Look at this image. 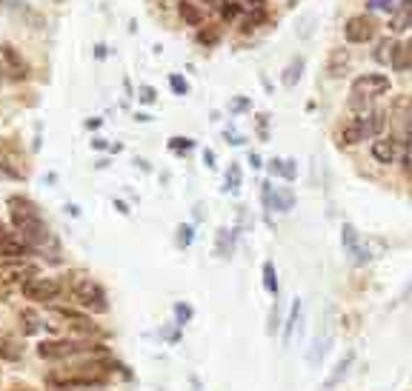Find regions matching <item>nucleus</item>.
I'll list each match as a JSON object with an SVG mask.
<instances>
[{"label": "nucleus", "instance_id": "f257e3e1", "mask_svg": "<svg viewBox=\"0 0 412 391\" xmlns=\"http://www.w3.org/2000/svg\"><path fill=\"white\" fill-rule=\"evenodd\" d=\"M9 214H12L15 232L29 243L32 251H52V254H58V240L49 232L44 214H40V208L32 200H26V197H9Z\"/></svg>", "mask_w": 412, "mask_h": 391}, {"label": "nucleus", "instance_id": "f03ea898", "mask_svg": "<svg viewBox=\"0 0 412 391\" xmlns=\"http://www.w3.org/2000/svg\"><path fill=\"white\" fill-rule=\"evenodd\" d=\"M384 123H387V112L384 109H363L355 117H349L341 128V143L344 146H358L369 138H375L384 132Z\"/></svg>", "mask_w": 412, "mask_h": 391}, {"label": "nucleus", "instance_id": "7ed1b4c3", "mask_svg": "<svg viewBox=\"0 0 412 391\" xmlns=\"http://www.w3.org/2000/svg\"><path fill=\"white\" fill-rule=\"evenodd\" d=\"M106 377H109V366L106 363H84V366L52 371L46 377V383L49 385H60V388H69V385H101V383H106Z\"/></svg>", "mask_w": 412, "mask_h": 391}, {"label": "nucleus", "instance_id": "20e7f679", "mask_svg": "<svg viewBox=\"0 0 412 391\" xmlns=\"http://www.w3.org/2000/svg\"><path fill=\"white\" fill-rule=\"evenodd\" d=\"M387 92H390V77H387V74H378V72H366V74H361V77L352 80L349 106L358 109V112H363L375 98H381V95H387Z\"/></svg>", "mask_w": 412, "mask_h": 391}, {"label": "nucleus", "instance_id": "39448f33", "mask_svg": "<svg viewBox=\"0 0 412 391\" xmlns=\"http://www.w3.org/2000/svg\"><path fill=\"white\" fill-rule=\"evenodd\" d=\"M37 354L44 360H69L77 354H98L106 357V349H101L98 343H86V340H46L37 345Z\"/></svg>", "mask_w": 412, "mask_h": 391}, {"label": "nucleus", "instance_id": "423d86ee", "mask_svg": "<svg viewBox=\"0 0 412 391\" xmlns=\"http://www.w3.org/2000/svg\"><path fill=\"white\" fill-rule=\"evenodd\" d=\"M72 297H75L86 312H92V314L109 312L106 291H103L95 280H89V277H75V283H72Z\"/></svg>", "mask_w": 412, "mask_h": 391}, {"label": "nucleus", "instance_id": "0eeeda50", "mask_svg": "<svg viewBox=\"0 0 412 391\" xmlns=\"http://www.w3.org/2000/svg\"><path fill=\"white\" fill-rule=\"evenodd\" d=\"M23 297L26 300H34V303H49V300H55L58 294H60V283L55 280V277H32V280H26L23 286Z\"/></svg>", "mask_w": 412, "mask_h": 391}, {"label": "nucleus", "instance_id": "6e6552de", "mask_svg": "<svg viewBox=\"0 0 412 391\" xmlns=\"http://www.w3.org/2000/svg\"><path fill=\"white\" fill-rule=\"evenodd\" d=\"M26 254H32L29 243H26L20 234H15L6 223H0V257H6V260H20V257H26Z\"/></svg>", "mask_w": 412, "mask_h": 391}, {"label": "nucleus", "instance_id": "1a4fd4ad", "mask_svg": "<svg viewBox=\"0 0 412 391\" xmlns=\"http://www.w3.org/2000/svg\"><path fill=\"white\" fill-rule=\"evenodd\" d=\"M344 34L349 43H369L375 37V20L369 15H355L344 23Z\"/></svg>", "mask_w": 412, "mask_h": 391}, {"label": "nucleus", "instance_id": "9d476101", "mask_svg": "<svg viewBox=\"0 0 412 391\" xmlns=\"http://www.w3.org/2000/svg\"><path fill=\"white\" fill-rule=\"evenodd\" d=\"M0 66H4V72H9L12 80H26L29 77V63L23 60V55L15 46H9V43L0 46Z\"/></svg>", "mask_w": 412, "mask_h": 391}, {"label": "nucleus", "instance_id": "9b49d317", "mask_svg": "<svg viewBox=\"0 0 412 391\" xmlns=\"http://www.w3.org/2000/svg\"><path fill=\"white\" fill-rule=\"evenodd\" d=\"M341 243H344V248H347V254L355 260V263H366L369 257V248L363 246V240H361V234L355 232V226H349V223H344V229H341Z\"/></svg>", "mask_w": 412, "mask_h": 391}, {"label": "nucleus", "instance_id": "f8f14e48", "mask_svg": "<svg viewBox=\"0 0 412 391\" xmlns=\"http://www.w3.org/2000/svg\"><path fill=\"white\" fill-rule=\"evenodd\" d=\"M404 154H406V146H404L395 135L381 138V140L373 143V157H375L378 163H395V160L404 157Z\"/></svg>", "mask_w": 412, "mask_h": 391}, {"label": "nucleus", "instance_id": "ddd939ff", "mask_svg": "<svg viewBox=\"0 0 412 391\" xmlns=\"http://www.w3.org/2000/svg\"><path fill=\"white\" fill-rule=\"evenodd\" d=\"M264 206L266 208H278V211H290L295 206V194L290 189H275L269 183H264Z\"/></svg>", "mask_w": 412, "mask_h": 391}, {"label": "nucleus", "instance_id": "4468645a", "mask_svg": "<svg viewBox=\"0 0 412 391\" xmlns=\"http://www.w3.org/2000/svg\"><path fill=\"white\" fill-rule=\"evenodd\" d=\"M406 29H412V0H398L392 15H390V32L398 34Z\"/></svg>", "mask_w": 412, "mask_h": 391}, {"label": "nucleus", "instance_id": "2eb2a0df", "mask_svg": "<svg viewBox=\"0 0 412 391\" xmlns=\"http://www.w3.org/2000/svg\"><path fill=\"white\" fill-rule=\"evenodd\" d=\"M178 12H181V18L189 26H203L206 23V15H210V6L200 4V0H181Z\"/></svg>", "mask_w": 412, "mask_h": 391}, {"label": "nucleus", "instance_id": "dca6fc26", "mask_svg": "<svg viewBox=\"0 0 412 391\" xmlns=\"http://www.w3.org/2000/svg\"><path fill=\"white\" fill-rule=\"evenodd\" d=\"M395 72H412V37L404 43H395V55L390 63Z\"/></svg>", "mask_w": 412, "mask_h": 391}, {"label": "nucleus", "instance_id": "f3484780", "mask_svg": "<svg viewBox=\"0 0 412 391\" xmlns=\"http://www.w3.org/2000/svg\"><path fill=\"white\" fill-rule=\"evenodd\" d=\"M20 357H23V343H20L18 337H9V334L0 337V360L15 363V360H20Z\"/></svg>", "mask_w": 412, "mask_h": 391}, {"label": "nucleus", "instance_id": "a211bd4d", "mask_svg": "<svg viewBox=\"0 0 412 391\" xmlns=\"http://www.w3.org/2000/svg\"><path fill=\"white\" fill-rule=\"evenodd\" d=\"M347 66H349V52L347 49H333V52H329V58H326V72L329 74L341 77Z\"/></svg>", "mask_w": 412, "mask_h": 391}, {"label": "nucleus", "instance_id": "6ab92c4d", "mask_svg": "<svg viewBox=\"0 0 412 391\" xmlns=\"http://www.w3.org/2000/svg\"><path fill=\"white\" fill-rule=\"evenodd\" d=\"M58 314H60L63 320H69V326H72L75 331H80V334H95V331H98V329H95V323H89L86 317L75 314L72 309H58Z\"/></svg>", "mask_w": 412, "mask_h": 391}, {"label": "nucleus", "instance_id": "aec40b11", "mask_svg": "<svg viewBox=\"0 0 412 391\" xmlns=\"http://www.w3.org/2000/svg\"><path fill=\"white\" fill-rule=\"evenodd\" d=\"M40 329H44V320H40V314L34 309H23L20 312V331H23V337L37 334Z\"/></svg>", "mask_w": 412, "mask_h": 391}, {"label": "nucleus", "instance_id": "412c9836", "mask_svg": "<svg viewBox=\"0 0 412 391\" xmlns=\"http://www.w3.org/2000/svg\"><path fill=\"white\" fill-rule=\"evenodd\" d=\"M301 72H304V58H292L290 63H286V69H283V74H281V80H283L286 89H292V86H298Z\"/></svg>", "mask_w": 412, "mask_h": 391}, {"label": "nucleus", "instance_id": "4be33fe9", "mask_svg": "<svg viewBox=\"0 0 412 391\" xmlns=\"http://www.w3.org/2000/svg\"><path fill=\"white\" fill-rule=\"evenodd\" d=\"M269 171L286 180H295V160H269Z\"/></svg>", "mask_w": 412, "mask_h": 391}, {"label": "nucleus", "instance_id": "5701e85b", "mask_svg": "<svg viewBox=\"0 0 412 391\" xmlns=\"http://www.w3.org/2000/svg\"><path fill=\"white\" fill-rule=\"evenodd\" d=\"M392 55H395V40H392V37L381 40L378 49H375V60L384 63V66H390V63H392Z\"/></svg>", "mask_w": 412, "mask_h": 391}, {"label": "nucleus", "instance_id": "b1692460", "mask_svg": "<svg viewBox=\"0 0 412 391\" xmlns=\"http://www.w3.org/2000/svg\"><path fill=\"white\" fill-rule=\"evenodd\" d=\"M349 363H352V352H349V354H344V360H341V363L335 366V371H333V377H329V380H326V388H335V385H338V380H341V377L347 374V369H349Z\"/></svg>", "mask_w": 412, "mask_h": 391}, {"label": "nucleus", "instance_id": "393cba45", "mask_svg": "<svg viewBox=\"0 0 412 391\" xmlns=\"http://www.w3.org/2000/svg\"><path fill=\"white\" fill-rule=\"evenodd\" d=\"M264 289L269 291V294H278V274H275V266L269 263H264Z\"/></svg>", "mask_w": 412, "mask_h": 391}, {"label": "nucleus", "instance_id": "a878e982", "mask_svg": "<svg viewBox=\"0 0 412 391\" xmlns=\"http://www.w3.org/2000/svg\"><path fill=\"white\" fill-rule=\"evenodd\" d=\"M298 314H301V300H295V303H292L290 320H286V334H283V340H286V343H290V337H292V329H295V323H298Z\"/></svg>", "mask_w": 412, "mask_h": 391}, {"label": "nucleus", "instance_id": "bb28decb", "mask_svg": "<svg viewBox=\"0 0 412 391\" xmlns=\"http://www.w3.org/2000/svg\"><path fill=\"white\" fill-rule=\"evenodd\" d=\"M169 86H172V92H175V95H181V98L189 92V83H186L181 74H172V77H169Z\"/></svg>", "mask_w": 412, "mask_h": 391}, {"label": "nucleus", "instance_id": "cd10ccee", "mask_svg": "<svg viewBox=\"0 0 412 391\" xmlns=\"http://www.w3.org/2000/svg\"><path fill=\"white\" fill-rule=\"evenodd\" d=\"M238 186H240V168L238 166H229V171H226V189L238 192Z\"/></svg>", "mask_w": 412, "mask_h": 391}, {"label": "nucleus", "instance_id": "c85d7f7f", "mask_svg": "<svg viewBox=\"0 0 412 391\" xmlns=\"http://www.w3.org/2000/svg\"><path fill=\"white\" fill-rule=\"evenodd\" d=\"M366 6H369V9H378V12H390V15H392V9H395V0H369Z\"/></svg>", "mask_w": 412, "mask_h": 391}, {"label": "nucleus", "instance_id": "c756f323", "mask_svg": "<svg viewBox=\"0 0 412 391\" xmlns=\"http://www.w3.org/2000/svg\"><path fill=\"white\" fill-rule=\"evenodd\" d=\"M175 317H178V326H184V323L192 320V309L184 306V303H178V306H175Z\"/></svg>", "mask_w": 412, "mask_h": 391}, {"label": "nucleus", "instance_id": "7c9ffc66", "mask_svg": "<svg viewBox=\"0 0 412 391\" xmlns=\"http://www.w3.org/2000/svg\"><path fill=\"white\" fill-rule=\"evenodd\" d=\"M169 149H172V152H189V149H192V140H189V138H172V140H169Z\"/></svg>", "mask_w": 412, "mask_h": 391}, {"label": "nucleus", "instance_id": "2f4dec72", "mask_svg": "<svg viewBox=\"0 0 412 391\" xmlns=\"http://www.w3.org/2000/svg\"><path fill=\"white\" fill-rule=\"evenodd\" d=\"M198 40L206 43V46H212V43H218V32H215V29H210V32L200 29V32H198Z\"/></svg>", "mask_w": 412, "mask_h": 391}, {"label": "nucleus", "instance_id": "473e14b6", "mask_svg": "<svg viewBox=\"0 0 412 391\" xmlns=\"http://www.w3.org/2000/svg\"><path fill=\"white\" fill-rule=\"evenodd\" d=\"M178 232H181V234H178V243H181V246H189V243H192V226H181Z\"/></svg>", "mask_w": 412, "mask_h": 391}, {"label": "nucleus", "instance_id": "72a5a7b5", "mask_svg": "<svg viewBox=\"0 0 412 391\" xmlns=\"http://www.w3.org/2000/svg\"><path fill=\"white\" fill-rule=\"evenodd\" d=\"M404 135L412 138V103H409V109H406V114H404Z\"/></svg>", "mask_w": 412, "mask_h": 391}, {"label": "nucleus", "instance_id": "f704fd0d", "mask_svg": "<svg viewBox=\"0 0 412 391\" xmlns=\"http://www.w3.org/2000/svg\"><path fill=\"white\" fill-rule=\"evenodd\" d=\"M141 100L143 103H152L155 100V89H152V86H141Z\"/></svg>", "mask_w": 412, "mask_h": 391}, {"label": "nucleus", "instance_id": "c9c22d12", "mask_svg": "<svg viewBox=\"0 0 412 391\" xmlns=\"http://www.w3.org/2000/svg\"><path fill=\"white\" fill-rule=\"evenodd\" d=\"M243 109H250V100H243V98L232 100V112H243Z\"/></svg>", "mask_w": 412, "mask_h": 391}, {"label": "nucleus", "instance_id": "e433bc0d", "mask_svg": "<svg viewBox=\"0 0 412 391\" xmlns=\"http://www.w3.org/2000/svg\"><path fill=\"white\" fill-rule=\"evenodd\" d=\"M203 163H206V166H215V154H212L210 149H206V152H203Z\"/></svg>", "mask_w": 412, "mask_h": 391}, {"label": "nucleus", "instance_id": "4c0bfd02", "mask_svg": "<svg viewBox=\"0 0 412 391\" xmlns=\"http://www.w3.org/2000/svg\"><path fill=\"white\" fill-rule=\"evenodd\" d=\"M250 163L258 168V166H261V157H258V154H250Z\"/></svg>", "mask_w": 412, "mask_h": 391}, {"label": "nucleus", "instance_id": "58836bf2", "mask_svg": "<svg viewBox=\"0 0 412 391\" xmlns=\"http://www.w3.org/2000/svg\"><path fill=\"white\" fill-rule=\"evenodd\" d=\"M9 391H32V388H29V385H12Z\"/></svg>", "mask_w": 412, "mask_h": 391}, {"label": "nucleus", "instance_id": "ea45409f", "mask_svg": "<svg viewBox=\"0 0 412 391\" xmlns=\"http://www.w3.org/2000/svg\"><path fill=\"white\" fill-rule=\"evenodd\" d=\"M4 175H9V171H6V168H4V166H0V178H4Z\"/></svg>", "mask_w": 412, "mask_h": 391}, {"label": "nucleus", "instance_id": "a19ab883", "mask_svg": "<svg viewBox=\"0 0 412 391\" xmlns=\"http://www.w3.org/2000/svg\"><path fill=\"white\" fill-rule=\"evenodd\" d=\"M0 83H4V66H0Z\"/></svg>", "mask_w": 412, "mask_h": 391}]
</instances>
